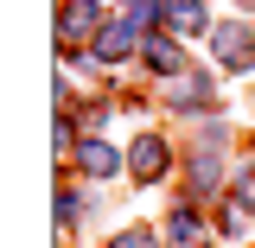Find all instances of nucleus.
Returning <instances> with one entry per match:
<instances>
[{"label": "nucleus", "instance_id": "nucleus-7", "mask_svg": "<svg viewBox=\"0 0 255 248\" xmlns=\"http://www.w3.org/2000/svg\"><path fill=\"white\" fill-rule=\"evenodd\" d=\"M115 248H153V242H147V236H128V242H115Z\"/></svg>", "mask_w": 255, "mask_h": 248}, {"label": "nucleus", "instance_id": "nucleus-1", "mask_svg": "<svg viewBox=\"0 0 255 248\" xmlns=\"http://www.w3.org/2000/svg\"><path fill=\"white\" fill-rule=\"evenodd\" d=\"M217 58L230 64V70H249V64H255V45H249V32L223 26V32H217Z\"/></svg>", "mask_w": 255, "mask_h": 248}, {"label": "nucleus", "instance_id": "nucleus-4", "mask_svg": "<svg viewBox=\"0 0 255 248\" xmlns=\"http://www.w3.org/2000/svg\"><path fill=\"white\" fill-rule=\"evenodd\" d=\"M83 172H96V178H109V172H115V153H109V147H83Z\"/></svg>", "mask_w": 255, "mask_h": 248}, {"label": "nucleus", "instance_id": "nucleus-3", "mask_svg": "<svg viewBox=\"0 0 255 248\" xmlns=\"http://www.w3.org/2000/svg\"><path fill=\"white\" fill-rule=\"evenodd\" d=\"M128 45H134V32H128V26H109V32H102V38H96V58L109 64V58H122Z\"/></svg>", "mask_w": 255, "mask_h": 248}, {"label": "nucleus", "instance_id": "nucleus-5", "mask_svg": "<svg viewBox=\"0 0 255 248\" xmlns=\"http://www.w3.org/2000/svg\"><path fill=\"white\" fill-rule=\"evenodd\" d=\"M147 58H153V70H179V51H172V45H166V38H153V45H147Z\"/></svg>", "mask_w": 255, "mask_h": 248}, {"label": "nucleus", "instance_id": "nucleus-6", "mask_svg": "<svg viewBox=\"0 0 255 248\" xmlns=\"http://www.w3.org/2000/svg\"><path fill=\"white\" fill-rule=\"evenodd\" d=\"M159 159H166V153H159V140H140V153H134L140 178H153V172H159Z\"/></svg>", "mask_w": 255, "mask_h": 248}, {"label": "nucleus", "instance_id": "nucleus-2", "mask_svg": "<svg viewBox=\"0 0 255 248\" xmlns=\"http://www.w3.org/2000/svg\"><path fill=\"white\" fill-rule=\"evenodd\" d=\"M166 26L172 32H198L204 26V6L198 0H166Z\"/></svg>", "mask_w": 255, "mask_h": 248}]
</instances>
